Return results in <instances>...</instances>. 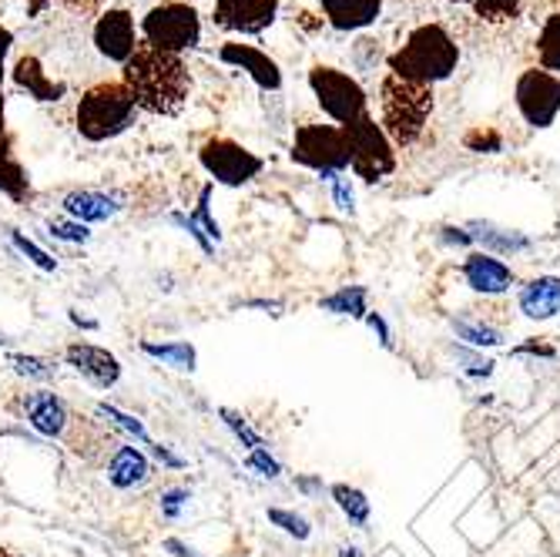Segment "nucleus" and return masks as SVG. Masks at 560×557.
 Masks as SVG:
<instances>
[{
	"label": "nucleus",
	"instance_id": "nucleus-1",
	"mask_svg": "<svg viewBox=\"0 0 560 557\" xmlns=\"http://www.w3.org/2000/svg\"><path fill=\"white\" fill-rule=\"evenodd\" d=\"M121 84L128 88L138 112L172 118L188 105L191 74L182 55H165L148 44H138L131 61L121 71Z\"/></svg>",
	"mask_w": 560,
	"mask_h": 557
},
{
	"label": "nucleus",
	"instance_id": "nucleus-2",
	"mask_svg": "<svg viewBox=\"0 0 560 557\" xmlns=\"http://www.w3.org/2000/svg\"><path fill=\"white\" fill-rule=\"evenodd\" d=\"M386 65H389V74L402 81L433 88L436 81H446L456 71V65H460V47L446 34V27L420 24L386 58Z\"/></svg>",
	"mask_w": 560,
	"mask_h": 557
},
{
	"label": "nucleus",
	"instance_id": "nucleus-3",
	"mask_svg": "<svg viewBox=\"0 0 560 557\" xmlns=\"http://www.w3.org/2000/svg\"><path fill=\"white\" fill-rule=\"evenodd\" d=\"M138 118V108L121 81H101L88 88L74 108V125L84 141H112L125 135Z\"/></svg>",
	"mask_w": 560,
	"mask_h": 557
},
{
	"label": "nucleus",
	"instance_id": "nucleus-4",
	"mask_svg": "<svg viewBox=\"0 0 560 557\" xmlns=\"http://www.w3.org/2000/svg\"><path fill=\"white\" fill-rule=\"evenodd\" d=\"M383 131L393 144L399 148H410L427 121H430V112H433V88L427 84H413V81H402L396 74H386L383 78Z\"/></svg>",
	"mask_w": 560,
	"mask_h": 557
},
{
	"label": "nucleus",
	"instance_id": "nucleus-5",
	"mask_svg": "<svg viewBox=\"0 0 560 557\" xmlns=\"http://www.w3.org/2000/svg\"><path fill=\"white\" fill-rule=\"evenodd\" d=\"M201 40V18L185 0H165L141 18V44L165 50V55H185Z\"/></svg>",
	"mask_w": 560,
	"mask_h": 557
},
{
	"label": "nucleus",
	"instance_id": "nucleus-6",
	"mask_svg": "<svg viewBox=\"0 0 560 557\" xmlns=\"http://www.w3.org/2000/svg\"><path fill=\"white\" fill-rule=\"evenodd\" d=\"M346 148H349V169L363 182H380L396 169L393 141L386 138L383 125H376L373 115H363L349 125H342Z\"/></svg>",
	"mask_w": 560,
	"mask_h": 557
},
{
	"label": "nucleus",
	"instance_id": "nucleus-7",
	"mask_svg": "<svg viewBox=\"0 0 560 557\" xmlns=\"http://www.w3.org/2000/svg\"><path fill=\"white\" fill-rule=\"evenodd\" d=\"M292 162L319 172L326 182L349 169V148L339 125H299L292 141Z\"/></svg>",
	"mask_w": 560,
	"mask_h": 557
},
{
	"label": "nucleus",
	"instance_id": "nucleus-8",
	"mask_svg": "<svg viewBox=\"0 0 560 557\" xmlns=\"http://www.w3.org/2000/svg\"><path fill=\"white\" fill-rule=\"evenodd\" d=\"M310 88L319 101V108L342 128L355 118L370 115L366 108V91L360 88V81L349 78L346 71L339 68H329V65H316L310 71Z\"/></svg>",
	"mask_w": 560,
	"mask_h": 557
},
{
	"label": "nucleus",
	"instance_id": "nucleus-9",
	"mask_svg": "<svg viewBox=\"0 0 560 557\" xmlns=\"http://www.w3.org/2000/svg\"><path fill=\"white\" fill-rule=\"evenodd\" d=\"M198 162L212 175V182L219 185H229V188H242L248 185L252 178H259V172L266 169V162L256 155V151H248L245 144L225 138V135H215L209 138L206 144L198 148Z\"/></svg>",
	"mask_w": 560,
	"mask_h": 557
},
{
	"label": "nucleus",
	"instance_id": "nucleus-10",
	"mask_svg": "<svg viewBox=\"0 0 560 557\" xmlns=\"http://www.w3.org/2000/svg\"><path fill=\"white\" fill-rule=\"evenodd\" d=\"M514 97L530 128H550L560 115V78L544 68H527L517 78Z\"/></svg>",
	"mask_w": 560,
	"mask_h": 557
},
{
	"label": "nucleus",
	"instance_id": "nucleus-11",
	"mask_svg": "<svg viewBox=\"0 0 560 557\" xmlns=\"http://www.w3.org/2000/svg\"><path fill=\"white\" fill-rule=\"evenodd\" d=\"M94 47H97V55L101 58H108V61H115V65H128L131 61V55L138 50V27H135V18L125 11V8H112V11H105L97 18V24H94Z\"/></svg>",
	"mask_w": 560,
	"mask_h": 557
},
{
	"label": "nucleus",
	"instance_id": "nucleus-12",
	"mask_svg": "<svg viewBox=\"0 0 560 557\" xmlns=\"http://www.w3.org/2000/svg\"><path fill=\"white\" fill-rule=\"evenodd\" d=\"M279 18V0H215V24L232 34H262Z\"/></svg>",
	"mask_w": 560,
	"mask_h": 557
},
{
	"label": "nucleus",
	"instance_id": "nucleus-13",
	"mask_svg": "<svg viewBox=\"0 0 560 557\" xmlns=\"http://www.w3.org/2000/svg\"><path fill=\"white\" fill-rule=\"evenodd\" d=\"M65 363L94 390H112L121 380V360L105 346H94V343H71L65 349Z\"/></svg>",
	"mask_w": 560,
	"mask_h": 557
},
{
	"label": "nucleus",
	"instance_id": "nucleus-14",
	"mask_svg": "<svg viewBox=\"0 0 560 557\" xmlns=\"http://www.w3.org/2000/svg\"><path fill=\"white\" fill-rule=\"evenodd\" d=\"M219 61L222 65H232V68H242L252 81H256L262 91H279L282 88V71L279 65L266 55L262 47L256 44H242V40H229L222 44L219 50Z\"/></svg>",
	"mask_w": 560,
	"mask_h": 557
},
{
	"label": "nucleus",
	"instance_id": "nucleus-15",
	"mask_svg": "<svg viewBox=\"0 0 560 557\" xmlns=\"http://www.w3.org/2000/svg\"><path fill=\"white\" fill-rule=\"evenodd\" d=\"M24 417H27V423H31L40 437H50V440L65 437L68 427H71V410H68V403H65L58 393H50V390L27 393V399H24Z\"/></svg>",
	"mask_w": 560,
	"mask_h": 557
},
{
	"label": "nucleus",
	"instance_id": "nucleus-16",
	"mask_svg": "<svg viewBox=\"0 0 560 557\" xmlns=\"http://www.w3.org/2000/svg\"><path fill=\"white\" fill-rule=\"evenodd\" d=\"M61 209L68 219L91 225V222H108L115 219L125 206H121V195L115 192H97V188H74L61 198Z\"/></svg>",
	"mask_w": 560,
	"mask_h": 557
},
{
	"label": "nucleus",
	"instance_id": "nucleus-17",
	"mask_svg": "<svg viewBox=\"0 0 560 557\" xmlns=\"http://www.w3.org/2000/svg\"><path fill=\"white\" fill-rule=\"evenodd\" d=\"M323 14H326L329 27H336L342 34H355V31H366L370 24L380 21L383 0H323Z\"/></svg>",
	"mask_w": 560,
	"mask_h": 557
},
{
	"label": "nucleus",
	"instance_id": "nucleus-18",
	"mask_svg": "<svg viewBox=\"0 0 560 557\" xmlns=\"http://www.w3.org/2000/svg\"><path fill=\"white\" fill-rule=\"evenodd\" d=\"M105 477L112 487L118 490H135L141 484H148L151 477V464L144 453L135 446V443H121L112 450V457H108V467H105Z\"/></svg>",
	"mask_w": 560,
	"mask_h": 557
},
{
	"label": "nucleus",
	"instance_id": "nucleus-19",
	"mask_svg": "<svg viewBox=\"0 0 560 557\" xmlns=\"http://www.w3.org/2000/svg\"><path fill=\"white\" fill-rule=\"evenodd\" d=\"M464 276H467V286L483 295H500L514 282V272L503 263H497L493 256H483V252H474V256L464 263Z\"/></svg>",
	"mask_w": 560,
	"mask_h": 557
},
{
	"label": "nucleus",
	"instance_id": "nucleus-20",
	"mask_svg": "<svg viewBox=\"0 0 560 557\" xmlns=\"http://www.w3.org/2000/svg\"><path fill=\"white\" fill-rule=\"evenodd\" d=\"M521 310L530 320H553L560 313V279L540 276L521 289Z\"/></svg>",
	"mask_w": 560,
	"mask_h": 557
},
{
	"label": "nucleus",
	"instance_id": "nucleus-21",
	"mask_svg": "<svg viewBox=\"0 0 560 557\" xmlns=\"http://www.w3.org/2000/svg\"><path fill=\"white\" fill-rule=\"evenodd\" d=\"M138 349L144 352V357L159 360L178 373H195L198 367V349L188 343V339H172V343H151V339H141Z\"/></svg>",
	"mask_w": 560,
	"mask_h": 557
},
{
	"label": "nucleus",
	"instance_id": "nucleus-22",
	"mask_svg": "<svg viewBox=\"0 0 560 557\" xmlns=\"http://www.w3.org/2000/svg\"><path fill=\"white\" fill-rule=\"evenodd\" d=\"M14 81H18V88H24L37 101H58L65 94V84L50 81L47 71H44V65L37 58H21L18 68H14Z\"/></svg>",
	"mask_w": 560,
	"mask_h": 557
},
{
	"label": "nucleus",
	"instance_id": "nucleus-23",
	"mask_svg": "<svg viewBox=\"0 0 560 557\" xmlns=\"http://www.w3.org/2000/svg\"><path fill=\"white\" fill-rule=\"evenodd\" d=\"M0 192L11 195V198H24L31 192L27 178H24V169L21 162L14 159L11 151V141H8V131H4V108H0Z\"/></svg>",
	"mask_w": 560,
	"mask_h": 557
},
{
	"label": "nucleus",
	"instance_id": "nucleus-24",
	"mask_svg": "<svg viewBox=\"0 0 560 557\" xmlns=\"http://www.w3.org/2000/svg\"><path fill=\"white\" fill-rule=\"evenodd\" d=\"M319 310L332 313V316H352V320H363L370 310H366V289L363 286H346L332 295H326L319 302Z\"/></svg>",
	"mask_w": 560,
	"mask_h": 557
},
{
	"label": "nucleus",
	"instance_id": "nucleus-25",
	"mask_svg": "<svg viewBox=\"0 0 560 557\" xmlns=\"http://www.w3.org/2000/svg\"><path fill=\"white\" fill-rule=\"evenodd\" d=\"M537 65L544 71H560V11H553L537 34Z\"/></svg>",
	"mask_w": 560,
	"mask_h": 557
},
{
	"label": "nucleus",
	"instance_id": "nucleus-26",
	"mask_svg": "<svg viewBox=\"0 0 560 557\" xmlns=\"http://www.w3.org/2000/svg\"><path fill=\"white\" fill-rule=\"evenodd\" d=\"M332 500L339 503V511L349 518V524H355V527L370 524V500H366L363 490H355L349 484H336L332 487Z\"/></svg>",
	"mask_w": 560,
	"mask_h": 557
},
{
	"label": "nucleus",
	"instance_id": "nucleus-27",
	"mask_svg": "<svg viewBox=\"0 0 560 557\" xmlns=\"http://www.w3.org/2000/svg\"><path fill=\"white\" fill-rule=\"evenodd\" d=\"M94 417H97V420H105L108 427H118L121 433L135 437L138 443H148V446H151V437H148L144 423H141L138 417H131V414H125V410L112 407V403H97V407H94Z\"/></svg>",
	"mask_w": 560,
	"mask_h": 557
},
{
	"label": "nucleus",
	"instance_id": "nucleus-28",
	"mask_svg": "<svg viewBox=\"0 0 560 557\" xmlns=\"http://www.w3.org/2000/svg\"><path fill=\"white\" fill-rule=\"evenodd\" d=\"M8 363L18 376L24 380H34V383H47V380H55L58 367L44 360V357H31V352H8Z\"/></svg>",
	"mask_w": 560,
	"mask_h": 557
},
{
	"label": "nucleus",
	"instance_id": "nucleus-29",
	"mask_svg": "<svg viewBox=\"0 0 560 557\" xmlns=\"http://www.w3.org/2000/svg\"><path fill=\"white\" fill-rule=\"evenodd\" d=\"M470 229H474V235H470V239H480L483 245H490V248H497V252H524V248L530 245L524 235H517V232H503V229H493V225H487V222H474Z\"/></svg>",
	"mask_w": 560,
	"mask_h": 557
},
{
	"label": "nucleus",
	"instance_id": "nucleus-30",
	"mask_svg": "<svg viewBox=\"0 0 560 557\" xmlns=\"http://www.w3.org/2000/svg\"><path fill=\"white\" fill-rule=\"evenodd\" d=\"M188 219L198 225V232L206 235L212 245L222 242V225H219L215 216H212V185H206V188L198 192V206H195V212H188Z\"/></svg>",
	"mask_w": 560,
	"mask_h": 557
},
{
	"label": "nucleus",
	"instance_id": "nucleus-31",
	"mask_svg": "<svg viewBox=\"0 0 560 557\" xmlns=\"http://www.w3.org/2000/svg\"><path fill=\"white\" fill-rule=\"evenodd\" d=\"M470 8L487 24H506L524 11V0H474Z\"/></svg>",
	"mask_w": 560,
	"mask_h": 557
},
{
	"label": "nucleus",
	"instance_id": "nucleus-32",
	"mask_svg": "<svg viewBox=\"0 0 560 557\" xmlns=\"http://www.w3.org/2000/svg\"><path fill=\"white\" fill-rule=\"evenodd\" d=\"M219 417H222V423L232 430V437H235L248 453H252V450H266V440L248 427V420H245L238 410H232V407H219Z\"/></svg>",
	"mask_w": 560,
	"mask_h": 557
},
{
	"label": "nucleus",
	"instance_id": "nucleus-33",
	"mask_svg": "<svg viewBox=\"0 0 560 557\" xmlns=\"http://www.w3.org/2000/svg\"><path fill=\"white\" fill-rule=\"evenodd\" d=\"M11 242H14V248L21 252V256H24V259H27L31 266H37L40 272H55V269H58V259H50L47 252H44V248H40L37 242H31V239H27L24 232L11 229Z\"/></svg>",
	"mask_w": 560,
	"mask_h": 557
},
{
	"label": "nucleus",
	"instance_id": "nucleus-34",
	"mask_svg": "<svg viewBox=\"0 0 560 557\" xmlns=\"http://www.w3.org/2000/svg\"><path fill=\"white\" fill-rule=\"evenodd\" d=\"M266 514H269V521H272L279 531H285V534H289V537H295V541H305V537L313 534L310 521H305L302 514H295V511H285V508H269Z\"/></svg>",
	"mask_w": 560,
	"mask_h": 557
},
{
	"label": "nucleus",
	"instance_id": "nucleus-35",
	"mask_svg": "<svg viewBox=\"0 0 560 557\" xmlns=\"http://www.w3.org/2000/svg\"><path fill=\"white\" fill-rule=\"evenodd\" d=\"M453 329L460 339L474 343V346H500V333L483 326V323H470V320H453Z\"/></svg>",
	"mask_w": 560,
	"mask_h": 557
},
{
	"label": "nucleus",
	"instance_id": "nucleus-36",
	"mask_svg": "<svg viewBox=\"0 0 560 557\" xmlns=\"http://www.w3.org/2000/svg\"><path fill=\"white\" fill-rule=\"evenodd\" d=\"M47 232L61 239V242H71V245H84L91 239L88 225L74 222V219H47Z\"/></svg>",
	"mask_w": 560,
	"mask_h": 557
},
{
	"label": "nucleus",
	"instance_id": "nucleus-37",
	"mask_svg": "<svg viewBox=\"0 0 560 557\" xmlns=\"http://www.w3.org/2000/svg\"><path fill=\"white\" fill-rule=\"evenodd\" d=\"M245 467H248V471H256V474L266 477V480H276V477L282 474V467H279V461L269 453V446H266V450H252L248 457H245Z\"/></svg>",
	"mask_w": 560,
	"mask_h": 557
},
{
	"label": "nucleus",
	"instance_id": "nucleus-38",
	"mask_svg": "<svg viewBox=\"0 0 560 557\" xmlns=\"http://www.w3.org/2000/svg\"><path fill=\"white\" fill-rule=\"evenodd\" d=\"M188 500H191V490L188 487H168V490H162V514L168 521H178L182 511L188 508Z\"/></svg>",
	"mask_w": 560,
	"mask_h": 557
},
{
	"label": "nucleus",
	"instance_id": "nucleus-39",
	"mask_svg": "<svg viewBox=\"0 0 560 557\" xmlns=\"http://www.w3.org/2000/svg\"><path fill=\"white\" fill-rule=\"evenodd\" d=\"M168 222H172V225H178V229H182L185 235H191V239L198 242V248L206 252V256H212V252H215V245H212V242H209L206 235L198 232V225H195V222H191V219H188L185 212H172V216H168Z\"/></svg>",
	"mask_w": 560,
	"mask_h": 557
},
{
	"label": "nucleus",
	"instance_id": "nucleus-40",
	"mask_svg": "<svg viewBox=\"0 0 560 557\" xmlns=\"http://www.w3.org/2000/svg\"><path fill=\"white\" fill-rule=\"evenodd\" d=\"M332 182V198H336V206L342 209V212H352V185H349V178L346 175H336V178H329Z\"/></svg>",
	"mask_w": 560,
	"mask_h": 557
},
{
	"label": "nucleus",
	"instance_id": "nucleus-41",
	"mask_svg": "<svg viewBox=\"0 0 560 557\" xmlns=\"http://www.w3.org/2000/svg\"><path fill=\"white\" fill-rule=\"evenodd\" d=\"M162 550L172 554V557H206V554H198L191 544H185V541H178V537H165V541H162Z\"/></svg>",
	"mask_w": 560,
	"mask_h": 557
},
{
	"label": "nucleus",
	"instance_id": "nucleus-42",
	"mask_svg": "<svg viewBox=\"0 0 560 557\" xmlns=\"http://www.w3.org/2000/svg\"><path fill=\"white\" fill-rule=\"evenodd\" d=\"M155 446V457L165 464V467H172V471H182L185 467V461L178 457V453H172V446H165V443H151Z\"/></svg>",
	"mask_w": 560,
	"mask_h": 557
},
{
	"label": "nucleus",
	"instance_id": "nucleus-43",
	"mask_svg": "<svg viewBox=\"0 0 560 557\" xmlns=\"http://www.w3.org/2000/svg\"><path fill=\"white\" fill-rule=\"evenodd\" d=\"M11 44H14V34L8 27H0V91H4V61H8Z\"/></svg>",
	"mask_w": 560,
	"mask_h": 557
},
{
	"label": "nucleus",
	"instance_id": "nucleus-44",
	"mask_svg": "<svg viewBox=\"0 0 560 557\" xmlns=\"http://www.w3.org/2000/svg\"><path fill=\"white\" fill-rule=\"evenodd\" d=\"M366 323L373 326V333L380 336V343H383V346L389 349V346H393V339H389V329H386V323H383V316H380V313H366Z\"/></svg>",
	"mask_w": 560,
	"mask_h": 557
},
{
	"label": "nucleus",
	"instance_id": "nucleus-45",
	"mask_svg": "<svg viewBox=\"0 0 560 557\" xmlns=\"http://www.w3.org/2000/svg\"><path fill=\"white\" fill-rule=\"evenodd\" d=\"M245 310H266L269 316H282V306L279 302H272V299H248V302H242Z\"/></svg>",
	"mask_w": 560,
	"mask_h": 557
},
{
	"label": "nucleus",
	"instance_id": "nucleus-46",
	"mask_svg": "<svg viewBox=\"0 0 560 557\" xmlns=\"http://www.w3.org/2000/svg\"><path fill=\"white\" fill-rule=\"evenodd\" d=\"M68 320H71L78 329H88V333H94V329H97V320H88V316H81L78 310H68Z\"/></svg>",
	"mask_w": 560,
	"mask_h": 557
},
{
	"label": "nucleus",
	"instance_id": "nucleus-47",
	"mask_svg": "<svg viewBox=\"0 0 560 557\" xmlns=\"http://www.w3.org/2000/svg\"><path fill=\"white\" fill-rule=\"evenodd\" d=\"M295 487H299V490H305V494L323 490V484H319V480H310V477H299V480H295Z\"/></svg>",
	"mask_w": 560,
	"mask_h": 557
},
{
	"label": "nucleus",
	"instance_id": "nucleus-48",
	"mask_svg": "<svg viewBox=\"0 0 560 557\" xmlns=\"http://www.w3.org/2000/svg\"><path fill=\"white\" fill-rule=\"evenodd\" d=\"M47 4H50V0H27V11H31V14H40Z\"/></svg>",
	"mask_w": 560,
	"mask_h": 557
},
{
	"label": "nucleus",
	"instance_id": "nucleus-49",
	"mask_svg": "<svg viewBox=\"0 0 560 557\" xmlns=\"http://www.w3.org/2000/svg\"><path fill=\"white\" fill-rule=\"evenodd\" d=\"M68 4H71V8H94L97 0H68Z\"/></svg>",
	"mask_w": 560,
	"mask_h": 557
},
{
	"label": "nucleus",
	"instance_id": "nucleus-50",
	"mask_svg": "<svg viewBox=\"0 0 560 557\" xmlns=\"http://www.w3.org/2000/svg\"><path fill=\"white\" fill-rule=\"evenodd\" d=\"M339 557H360V550H355V547H342Z\"/></svg>",
	"mask_w": 560,
	"mask_h": 557
},
{
	"label": "nucleus",
	"instance_id": "nucleus-51",
	"mask_svg": "<svg viewBox=\"0 0 560 557\" xmlns=\"http://www.w3.org/2000/svg\"><path fill=\"white\" fill-rule=\"evenodd\" d=\"M456 4H474V0H456Z\"/></svg>",
	"mask_w": 560,
	"mask_h": 557
}]
</instances>
